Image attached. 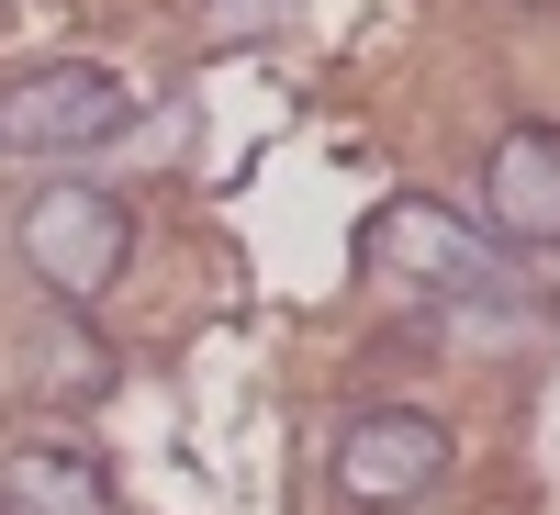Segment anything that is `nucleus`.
<instances>
[{
	"instance_id": "obj_1",
	"label": "nucleus",
	"mask_w": 560,
	"mask_h": 515,
	"mask_svg": "<svg viewBox=\"0 0 560 515\" xmlns=\"http://www.w3.org/2000/svg\"><path fill=\"white\" fill-rule=\"evenodd\" d=\"M12 247H23V269L57 303H102L124 280V258H135V213L113 191H90V179H45V191L12 213Z\"/></svg>"
},
{
	"instance_id": "obj_2",
	"label": "nucleus",
	"mask_w": 560,
	"mask_h": 515,
	"mask_svg": "<svg viewBox=\"0 0 560 515\" xmlns=\"http://www.w3.org/2000/svg\"><path fill=\"white\" fill-rule=\"evenodd\" d=\"M135 124V90L90 57H57V68H23L0 79V157H90Z\"/></svg>"
},
{
	"instance_id": "obj_3",
	"label": "nucleus",
	"mask_w": 560,
	"mask_h": 515,
	"mask_svg": "<svg viewBox=\"0 0 560 515\" xmlns=\"http://www.w3.org/2000/svg\"><path fill=\"white\" fill-rule=\"evenodd\" d=\"M325 482H337L348 515H404V504H427L448 482V426L415 414V403H370V414H348Z\"/></svg>"
},
{
	"instance_id": "obj_4",
	"label": "nucleus",
	"mask_w": 560,
	"mask_h": 515,
	"mask_svg": "<svg viewBox=\"0 0 560 515\" xmlns=\"http://www.w3.org/2000/svg\"><path fill=\"white\" fill-rule=\"evenodd\" d=\"M359 258L382 269V280H404V292H438V303H459V292H482V280L504 269V247L493 236H471L448 202H427V191H404V202H382L359 224Z\"/></svg>"
},
{
	"instance_id": "obj_5",
	"label": "nucleus",
	"mask_w": 560,
	"mask_h": 515,
	"mask_svg": "<svg viewBox=\"0 0 560 515\" xmlns=\"http://www.w3.org/2000/svg\"><path fill=\"white\" fill-rule=\"evenodd\" d=\"M482 224L493 247H527V258L560 247V124H504L482 147Z\"/></svg>"
},
{
	"instance_id": "obj_6",
	"label": "nucleus",
	"mask_w": 560,
	"mask_h": 515,
	"mask_svg": "<svg viewBox=\"0 0 560 515\" xmlns=\"http://www.w3.org/2000/svg\"><path fill=\"white\" fill-rule=\"evenodd\" d=\"M0 515H124L113 504V471L68 437H23L0 459Z\"/></svg>"
}]
</instances>
